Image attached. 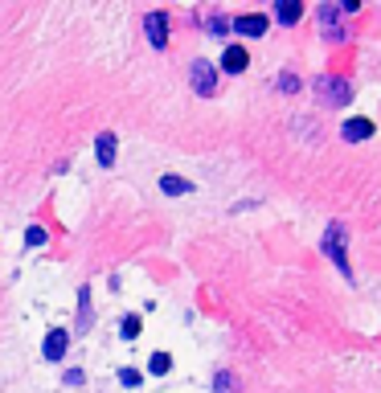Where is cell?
I'll return each mask as SVG.
<instances>
[{
    "label": "cell",
    "instance_id": "1",
    "mask_svg": "<svg viewBox=\"0 0 381 393\" xmlns=\"http://www.w3.org/2000/svg\"><path fill=\"white\" fill-rule=\"evenodd\" d=\"M315 95L324 98L328 107H345L348 98H353V86H348V78H336V74H324V78H315Z\"/></svg>",
    "mask_w": 381,
    "mask_h": 393
},
{
    "label": "cell",
    "instance_id": "2",
    "mask_svg": "<svg viewBox=\"0 0 381 393\" xmlns=\"http://www.w3.org/2000/svg\"><path fill=\"white\" fill-rule=\"evenodd\" d=\"M345 242H348V229L345 226H328V234H324V254H328L340 271L348 275V254H345Z\"/></svg>",
    "mask_w": 381,
    "mask_h": 393
},
{
    "label": "cell",
    "instance_id": "3",
    "mask_svg": "<svg viewBox=\"0 0 381 393\" xmlns=\"http://www.w3.org/2000/svg\"><path fill=\"white\" fill-rule=\"evenodd\" d=\"M189 78H193V90H197V95H214L217 90V70L209 62H193L189 66Z\"/></svg>",
    "mask_w": 381,
    "mask_h": 393
},
{
    "label": "cell",
    "instance_id": "4",
    "mask_svg": "<svg viewBox=\"0 0 381 393\" xmlns=\"http://www.w3.org/2000/svg\"><path fill=\"white\" fill-rule=\"evenodd\" d=\"M144 29H148V41H152L156 49H165V46H168V16H165V13H148Z\"/></svg>",
    "mask_w": 381,
    "mask_h": 393
},
{
    "label": "cell",
    "instance_id": "5",
    "mask_svg": "<svg viewBox=\"0 0 381 393\" xmlns=\"http://www.w3.org/2000/svg\"><path fill=\"white\" fill-rule=\"evenodd\" d=\"M66 344H70V332L66 328H53L46 336V360H62L66 357Z\"/></svg>",
    "mask_w": 381,
    "mask_h": 393
},
{
    "label": "cell",
    "instance_id": "6",
    "mask_svg": "<svg viewBox=\"0 0 381 393\" xmlns=\"http://www.w3.org/2000/svg\"><path fill=\"white\" fill-rule=\"evenodd\" d=\"M234 33H246V37H263L266 33V16L263 13H246L234 21Z\"/></svg>",
    "mask_w": 381,
    "mask_h": 393
},
{
    "label": "cell",
    "instance_id": "7",
    "mask_svg": "<svg viewBox=\"0 0 381 393\" xmlns=\"http://www.w3.org/2000/svg\"><path fill=\"white\" fill-rule=\"evenodd\" d=\"M340 135H345L348 144H361V140L373 135V123H369V119H348L345 127H340Z\"/></svg>",
    "mask_w": 381,
    "mask_h": 393
},
{
    "label": "cell",
    "instance_id": "8",
    "mask_svg": "<svg viewBox=\"0 0 381 393\" xmlns=\"http://www.w3.org/2000/svg\"><path fill=\"white\" fill-rule=\"evenodd\" d=\"M246 66H250V53H246L242 46H230V49H226V58H221V70H230V74H242Z\"/></svg>",
    "mask_w": 381,
    "mask_h": 393
},
{
    "label": "cell",
    "instance_id": "9",
    "mask_svg": "<svg viewBox=\"0 0 381 393\" xmlns=\"http://www.w3.org/2000/svg\"><path fill=\"white\" fill-rule=\"evenodd\" d=\"M95 152H99V164H115V135L103 131L99 140H95Z\"/></svg>",
    "mask_w": 381,
    "mask_h": 393
},
{
    "label": "cell",
    "instance_id": "10",
    "mask_svg": "<svg viewBox=\"0 0 381 393\" xmlns=\"http://www.w3.org/2000/svg\"><path fill=\"white\" fill-rule=\"evenodd\" d=\"M275 16H279L283 25H296L299 16H303V4H299V0H283L279 9H275Z\"/></svg>",
    "mask_w": 381,
    "mask_h": 393
},
{
    "label": "cell",
    "instance_id": "11",
    "mask_svg": "<svg viewBox=\"0 0 381 393\" xmlns=\"http://www.w3.org/2000/svg\"><path fill=\"white\" fill-rule=\"evenodd\" d=\"M160 189H165V193H193V184L181 180V177H165L160 180Z\"/></svg>",
    "mask_w": 381,
    "mask_h": 393
},
{
    "label": "cell",
    "instance_id": "12",
    "mask_svg": "<svg viewBox=\"0 0 381 393\" xmlns=\"http://www.w3.org/2000/svg\"><path fill=\"white\" fill-rule=\"evenodd\" d=\"M214 389H217V393H238V381H234V373H217Z\"/></svg>",
    "mask_w": 381,
    "mask_h": 393
},
{
    "label": "cell",
    "instance_id": "13",
    "mask_svg": "<svg viewBox=\"0 0 381 393\" xmlns=\"http://www.w3.org/2000/svg\"><path fill=\"white\" fill-rule=\"evenodd\" d=\"M168 369H172V357H168V352H156V357H152V373H168Z\"/></svg>",
    "mask_w": 381,
    "mask_h": 393
},
{
    "label": "cell",
    "instance_id": "14",
    "mask_svg": "<svg viewBox=\"0 0 381 393\" xmlns=\"http://www.w3.org/2000/svg\"><path fill=\"white\" fill-rule=\"evenodd\" d=\"M320 21H324V29H328V37H332V21H336V9H332V4H324V9H320Z\"/></svg>",
    "mask_w": 381,
    "mask_h": 393
},
{
    "label": "cell",
    "instance_id": "15",
    "mask_svg": "<svg viewBox=\"0 0 381 393\" xmlns=\"http://www.w3.org/2000/svg\"><path fill=\"white\" fill-rule=\"evenodd\" d=\"M123 336H127V340H132V336H140V320H135V315H127V320H123Z\"/></svg>",
    "mask_w": 381,
    "mask_h": 393
},
{
    "label": "cell",
    "instance_id": "16",
    "mask_svg": "<svg viewBox=\"0 0 381 393\" xmlns=\"http://www.w3.org/2000/svg\"><path fill=\"white\" fill-rule=\"evenodd\" d=\"M25 242H29V246L46 242V229H41V226H33V229H29V234H25Z\"/></svg>",
    "mask_w": 381,
    "mask_h": 393
},
{
    "label": "cell",
    "instance_id": "17",
    "mask_svg": "<svg viewBox=\"0 0 381 393\" xmlns=\"http://www.w3.org/2000/svg\"><path fill=\"white\" fill-rule=\"evenodd\" d=\"M119 381H123V385H140V373H135V369H123V373H119Z\"/></svg>",
    "mask_w": 381,
    "mask_h": 393
}]
</instances>
